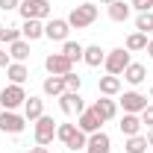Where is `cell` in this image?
<instances>
[{"label":"cell","mask_w":153,"mask_h":153,"mask_svg":"<svg viewBox=\"0 0 153 153\" xmlns=\"http://www.w3.org/2000/svg\"><path fill=\"white\" fill-rule=\"evenodd\" d=\"M97 15H100V9H97L94 3H79V6L71 9V15L65 21L71 24V30H85V27H91L97 21Z\"/></svg>","instance_id":"6da1fadb"},{"label":"cell","mask_w":153,"mask_h":153,"mask_svg":"<svg viewBox=\"0 0 153 153\" xmlns=\"http://www.w3.org/2000/svg\"><path fill=\"white\" fill-rule=\"evenodd\" d=\"M18 12H21V18H24V21H30V18H36V21H50L53 6H50V0H21Z\"/></svg>","instance_id":"7a4b0ae2"},{"label":"cell","mask_w":153,"mask_h":153,"mask_svg":"<svg viewBox=\"0 0 153 153\" xmlns=\"http://www.w3.org/2000/svg\"><path fill=\"white\" fill-rule=\"evenodd\" d=\"M24 100H27L24 85L9 82V85H3V88H0V106H3L6 112H18V109H24Z\"/></svg>","instance_id":"3957f363"},{"label":"cell","mask_w":153,"mask_h":153,"mask_svg":"<svg viewBox=\"0 0 153 153\" xmlns=\"http://www.w3.org/2000/svg\"><path fill=\"white\" fill-rule=\"evenodd\" d=\"M130 62H133V59H130V50H127V47H115V50H109V53H106L103 68H106V74L121 76L124 71H127V65H130Z\"/></svg>","instance_id":"277c9868"},{"label":"cell","mask_w":153,"mask_h":153,"mask_svg":"<svg viewBox=\"0 0 153 153\" xmlns=\"http://www.w3.org/2000/svg\"><path fill=\"white\" fill-rule=\"evenodd\" d=\"M33 135H36V144L47 147L53 138H56V121L50 115H41L38 121H33Z\"/></svg>","instance_id":"5b68a950"},{"label":"cell","mask_w":153,"mask_h":153,"mask_svg":"<svg viewBox=\"0 0 153 153\" xmlns=\"http://www.w3.org/2000/svg\"><path fill=\"white\" fill-rule=\"evenodd\" d=\"M27 130V118L18 112H0V133H9V135H21Z\"/></svg>","instance_id":"8992f818"},{"label":"cell","mask_w":153,"mask_h":153,"mask_svg":"<svg viewBox=\"0 0 153 153\" xmlns=\"http://www.w3.org/2000/svg\"><path fill=\"white\" fill-rule=\"evenodd\" d=\"M44 68H47V74H53V76H65V74L74 71V62L65 56V53H50V56L44 59Z\"/></svg>","instance_id":"52a82bcc"},{"label":"cell","mask_w":153,"mask_h":153,"mask_svg":"<svg viewBox=\"0 0 153 153\" xmlns=\"http://www.w3.org/2000/svg\"><path fill=\"white\" fill-rule=\"evenodd\" d=\"M118 106H124V112H130V115H141L147 109V97L138 94V91H124L121 100H118Z\"/></svg>","instance_id":"ba28073f"},{"label":"cell","mask_w":153,"mask_h":153,"mask_svg":"<svg viewBox=\"0 0 153 153\" xmlns=\"http://www.w3.org/2000/svg\"><path fill=\"white\" fill-rule=\"evenodd\" d=\"M68 33H71V24L65 18H50L44 24V38L50 41H68Z\"/></svg>","instance_id":"9c48e42d"},{"label":"cell","mask_w":153,"mask_h":153,"mask_svg":"<svg viewBox=\"0 0 153 153\" xmlns=\"http://www.w3.org/2000/svg\"><path fill=\"white\" fill-rule=\"evenodd\" d=\"M59 109L65 115H79V112H85V100L79 97V91H65L59 97Z\"/></svg>","instance_id":"30bf717a"},{"label":"cell","mask_w":153,"mask_h":153,"mask_svg":"<svg viewBox=\"0 0 153 153\" xmlns=\"http://www.w3.org/2000/svg\"><path fill=\"white\" fill-rule=\"evenodd\" d=\"M91 109H94V115L103 121V124H106V121H112L115 115H118V100L100 94V100H94V103H91Z\"/></svg>","instance_id":"8fae6325"},{"label":"cell","mask_w":153,"mask_h":153,"mask_svg":"<svg viewBox=\"0 0 153 153\" xmlns=\"http://www.w3.org/2000/svg\"><path fill=\"white\" fill-rule=\"evenodd\" d=\"M85 153H112V138L103 130L91 133L88 135V144H85Z\"/></svg>","instance_id":"7c38bea8"},{"label":"cell","mask_w":153,"mask_h":153,"mask_svg":"<svg viewBox=\"0 0 153 153\" xmlns=\"http://www.w3.org/2000/svg\"><path fill=\"white\" fill-rule=\"evenodd\" d=\"M76 127H79V130H82L85 135H91V133H97V130L103 127V121H100V118L94 115V109L88 106L85 112H79V115H76Z\"/></svg>","instance_id":"4fadbf2b"},{"label":"cell","mask_w":153,"mask_h":153,"mask_svg":"<svg viewBox=\"0 0 153 153\" xmlns=\"http://www.w3.org/2000/svg\"><path fill=\"white\" fill-rule=\"evenodd\" d=\"M44 115V100L38 94H30L27 100H24V118H27V124H33V121H38Z\"/></svg>","instance_id":"5bb4252c"},{"label":"cell","mask_w":153,"mask_h":153,"mask_svg":"<svg viewBox=\"0 0 153 153\" xmlns=\"http://www.w3.org/2000/svg\"><path fill=\"white\" fill-rule=\"evenodd\" d=\"M41 91L47 97H62L65 91H68V85H65V76H44V82H41Z\"/></svg>","instance_id":"9a60e30c"},{"label":"cell","mask_w":153,"mask_h":153,"mask_svg":"<svg viewBox=\"0 0 153 153\" xmlns=\"http://www.w3.org/2000/svg\"><path fill=\"white\" fill-rule=\"evenodd\" d=\"M118 127H121V135H124V138H130V135H141V127H144V124H141V118H138V115L124 112V118H121V124H118Z\"/></svg>","instance_id":"2e32d148"},{"label":"cell","mask_w":153,"mask_h":153,"mask_svg":"<svg viewBox=\"0 0 153 153\" xmlns=\"http://www.w3.org/2000/svg\"><path fill=\"white\" fill-rule=\"evenodd\" d=\"M97 91H100L103 97H115V94H121V76H112V74L100 76V79H97Z\"/></svg>","instance_id":"e0dca14e"},{"label":"cell","mask_w":153,"mask_h":153,"mask_svg":"<svg viewBox=\"0 0 153 153\" xmlns=\"http://www.w3.org/2000/svg\"><path fill=\"white\" fill-rule=\"evenodd\" d=\"M21 38H27V41H38V38H44V21H24V27H21Z\"/></svg>","instance_id":"ac0fdd59"},{"label":"cell","mask_w":153,"mask_h":153,"mask_svg":"<svg viewBox=\"0 0 153 153\" xmlns=\"http://www.w3.org/2000/svg\"><path fill=\"white\" fill-rule=\"evenodd\" d=\"M121 76H124L130 85H141V82L147 79V68H144L141 62H130V65H127V71H124Z\"/></svg>","instance_id":"d6986e66"},{"label":"cell","mask_w":153,"mask_h":153,"mask_svg":"<svg viewBox=\"0 0 153 153\" xmlns=\"http://www.w3.org/2000/svg\"><path fill=\"white\" fill-rule=\"evenodd\" d=\"M106 12H109V18H112L115 24H124V21L130 18L133 6H130L127 0H115V3H109V6H106Z\"/></svg>","instance_id":"ffe728a7"},{"label":"cell","mask_w":153,"mask_h":153,"mask_svg":"<svg viewBox=\"0 0 153 153\" xmlns=\"http://www.w3.org/2000/svg\"><path fill=\"white\" fill-rule=\"evenodd\" d=\"M6 76H9L15 85H24V82L30 79V68H27V62H9V68H6Z\"/></svg>","instance_id":"44dd1931"},{"label":"cell","mask_w":153,"mask_h":153,"mask_svg":"<svg viewBox=\"0 0 153 153\" xmlns=\"http://www.w3.org/2000/svg\"><path fill=\"white\" fill-rule=\"evenodd\" d=\"M103 59H106V50H103L100 44H88V47H85V53H82V62H85L88 68H100V65H103Z\"/></svg>","instance_id":"7402d4cb"},{"label":"cell","mask_w":153,"mask_h":153,"mask_svg":"<svg viewBox=\"0 0 153 153\" xmlns=\"http://www.w3.org/2000/svg\"><path fill=\"white\" fill-rule=\"evenodd\" d=\"M9 59H15V62H27V59H30V41H27V38L12 41V44H9Z\"/></svg>","instance_id":"603a6c76"},{"label":"cell","mask_w":153,"mask_h":153,"mask_svg":"<svg viewBox=\"0 0 153 153\" xmlns=\"http://www.w3.org/2000/svg\"><path fill=\"white\" fill-rule=\"evenodd\" d=\"M147 41H150V38L144 36V33H138V30H135V33H130V36H127L124 47H127L130 53H135V50H147Z\"/></svg>","instance_id":"cb8c5ba5"},{"label":"cell","mask_w":153,"mask_h":153,"mask_svg":"<svg viewBox=\"0 0 153 153\" xmlns=\"http://www.w3.org/2000/svg\"><path fill=\"white\" fill-rule=\"evenodd\" d=\"M62 53L71 59V62H79L82 53H85V47H82L79 41H71V38H68V41H62Z\"/></svg>","instance_id":"d4e9b609"},{"label":"cell","mask_w":153,"mask_h":153,"mask_svg":"<svg viewBox=\"0 0 153 153\" xmlns=\"http://www.w3.org/2000/svg\"><path fill=\"white\" fill-rule=\"evenodd\" d=\"M124 150L127 153H147V138L144 135H130L127 144H124Z\"/></svg>","instance_id":"484cf974"},{"label":"cell","mask_w":153,"mask_h":153,"mask_svg":"<svg viewBox=\"0 0 153 153\" xmlns=\"http://www.w3.org/2000/svg\"><path fill=\"white\" fill-rule=\"evenodd\" d=\"M85 144H88V135H85L79 127H76V133L71 135V141H68L65 147H68V150H85Z\"/></svg>","instance_id":"4316f807"},{"label":"cell","mask_w":153,"mask_h":153,"mask_svg":"<svg viewBox=\"0 0 153 153\" xmlns=\"http://www.w3.org/2000/svg\"><path fill=\"white\" fill-rule=\"evenodd\" d=\"M135 30L147 36V33L153 30V12H138V18H135Z\"/></svg>","instance_id":"83f0119b"},{"label":"cell","mask_w":153,"mask_h":153,"mask_svg":"<svg viewBox=\"0 0 153 153\" xmlns=\"http://www.w3.org/2000/svg\"><path fill=\"white\" fill-rule=\"evenodd\" d=\"M74 133H76V124H56V138L62 144H68Z\"/></svg>","instance_id":"f1b7e54d"},{"label":"cell","mask_w":153,"mask_h":153,"mask_svg":"<svg viewBox=\"0 0 153 153\" xmlns=\"http://www.w3.org/2000/svg\"><path fill=\"white\" fill-rule=\"evenodd\" d=\"M65 85H68V91H79V85H82V76L79 74H65Z\"/></svg>","instance_id":"f546056e"},{"label":"cell","mask_w":153,"mask_h":153,"mask_svg":"<svg viewBox=\"0 0 153 153\" xmlns=\"http://www.w3.org/2000/svg\"><path fill=\"white\" fill-rule=\"evenodd\" d=\"M18 38H21V30H18V27H6V30H3V38H0V44H3V41L12 44V41H18Z\"/></svg>","instance_id":"4dcf8cb0"},{"label":"cell","mask_w":153,"mask_h":153,"mask_svg":"<svg viewBox=\"0 0 153 153\" xmlns=\"http://www.w3.org/2000/svg\"><path fill=\"white\" fill-rule=\"evenodd\" d=\"M130 6H133L135 12H150V9H153V0H133Z\"/></svg>","instance_id":"1f68e13d"},{"label":"cell","mask_w":153,"mask_h":153,"mask_svg":"<svg viewBox=\"0 0 153 153\" xmlns=\"http://www.w3.org/2000/svg\"><path fill=\"white\" fill-rule=\"evenodd\" d=\"M138 118H141V124H144V127H153V106H150V103H147V109L138 115Z\"/></svg>","instance_id":"d6a6232c"},{"label":"cell","mask_w":153,"mask_h":153,"mask_svg":"<svg viewBox=\"0 0 153 153\" xmlns=\"http://www.w3.org/2000/svg\"><path fill=\"white\" fill-rule=\"evenodd\" d=\"M21 6V0H0V12H15Z\"/></svg>","instance_id":"836d02e7"},{"label":"cell","mask_w":153,"mask_h":153,"mask_svg":"<svg viewBox=\"0 0 153 153\" xmlns=\"http://www.w3.org/2000/svg\"><path fill=\"white\" fill-rule=\"evenodd\" d=\"M0 68H9V53L0 47Z\"/></svg>","instance_id":"e575fe53"},{"label":"cell","mask_w":153,"mask_h":153,"mask_svg":"<svg viewBox=\"0 0 153 153\" xmlns=\"http://www.w3.org/2000/svg\"><path fill=\"white\" fill-rule=\"evenodd\" d=\"M144 138H147V147H153V127H147V133H144Z\"/></svg>","instance_id":"d590c367"},{"label":"cell","mask_w":153,"mask_h":153,"mask_svg":"<svg viewBox=\"0 0 153 153\" xmlns=\"http://www.w3.org/2000/svg\"><path fill=\"white\" fill-rule=\"evenodd\" d=\"M30 153H50L47 147H41V144H36V147H30Z\"/></svg>","instance_id":"8d00e7d4"},{"label":"cell","mask_w":153,"mask_h":153,"mask_svg":"<svg viewBox=\"0 0 153 153\" xmlns=\"http://www.w3.org/2000/svg\"><path fill=\"white\" fill-rule=\"evenodd\" d=\"M147 56L153 59V38H150V41H147Z\"/></svg>","instance_id":"74e56055"},{"label":"cell","mask_w":153,"mask_h":153,"mask_svg":"<svg viewBox=\"0 0 153 153\" xmlns=\"http://www.w3.org/2000/svg\"><path fill=\"white\" fill-rule=\"evenodd\" d=\"M97 3H103V6H109V3H115V0H97Z\"/></svg>","instance_id":"f35d334b"},{"label":"cell","mask_w":153,"mask_h":153,"mask_svg":"<svg viewBox=\"0 0 153 153\" xmlns=\"http://www.w3.org/2000/svg\"><path fill=\"white\" fill-rule=\"evenodd\" d=\"M3 30H6V27H3V24H0V38H3Z\"/></svg>","instance_id":"ab89813d"}]
</instances>
